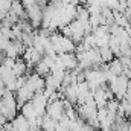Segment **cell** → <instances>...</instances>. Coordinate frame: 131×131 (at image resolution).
<instances>
[{
  "label": "cell",
  "instance_id": "13",
  "mask_svg": "<svg viewBox=\"0 0 131 131\" xmlns=\"http://www.w3.org/2000/svg\"><path fill=\"white\" fill-rule=\"evenodd\" d=\"M35 72H37L38 75H41V76H47V75L50 73V66L47 64L44 60H41L40 63L35 64Z\"/></svg>",
  "mask_w": 131,
  "mask_h": 131
},
{
  "label": "cell",
  "instance_id": "2",
  "mask_svg": "<svg viewBox=\"0 0 131 131\" xmlns=\"http://www.w3.org/2000/svg\"><path fill=\"white\" fill-rule=\"evenodd\" d=\"M57 63L61 64L64 69L67 70H73L79 66V61H78V57L76 53L73 52H69V53H58L57 55Z\"/></svg>",
  "mask_w": 131,
  "mask_h": 131
},
{
  "label": "cell",
  "instance_id": "3",
  "mask_svg": "<svg viewBox=\"0 0 131 131\" xmlns=\"http://www.w3.org/2000/svg\"><path fill=\"white\" fill-rule=\"evenodd\" d=\"M43 57H44V53H41L40 50H37L34 46L26 47V49H25V52H23V55H21V58L28 63L29 69H31L32 66H35L37 63H40V61L43 60Z\"/></svg>",
  "mask_w": 131,
  "mask_h": 131
},
{
  "label": "cell",
  "instance_id": "11",
  "mask_svg": "<svg viewBox=\"0 0 131 131\" xmlns=\"http://www.w3.org/2000/svg\"><path fill=\"white\" fill-rule=\"evenodd\" d=\"M108 67H110V70H111L116 76H119V75L124 73V64H122V61H121L119 58H114L113 61H110V63H108Z\"/></svg>",
  "mask_w": 131,
  "mask_h": 131
},
{
  "label": "cell",
  "instance_id": "12",
  "mask_svg": "<svg viewBox=\"0 0 131 131\" xmlns=\"http://www.w3.org/2000/svg\"><path fill=\"white\" fill-rule=\"evenodd\" d=\"M99 52H101V58H102V63H110V61H113L114 60V53H113V50L108 47V46H105V47H101L99 49Z\"/></svg>",
  "mask_w": 131,
  "mask_h": 131
},
{
  "label": "cell",
  "instance_id": "1",
  "mask_svg": "<svg viewBox=\"0 0 131 131\" xmlns=\"http://www.w3.org/2000/svg\"><path fill=\"white\" fill-rule=\"evenodd\" d=\"M46 114L50 116L55 121H60L66 114V107H64V99H55V101H49L47 108H46Z\"/></svg>",
  "mask_w": 131,
  "mask_h": 131
},
{
  "label": "cell",
  "instance_id": "14",
  "mask_svg": "<svg viewBox=\"0 0 131 131\" xmlns=\"http://www.w3.org/2000/svg\"><path fill=\"white\" fill-rule=\"evenodd\" d=\"M2 28H3V23H2V21H0V31H2Z\"/></svg>",
  "mask_w": 131,
  "mask_h": 131
},
{
  "label": "cell",
  "instance_id": "7",
  "mask_svg": "<svg viewBox=\"0 0 131 131\" xmlns=\"http://www.w3.org/2000/svg\"><path fill=\"white\" fill-rule=\"evenodd\" d=\"M44 79H46V90H49V92H57L63 87V79L52 75V73L44 76Z\"/></svg>",
  "mask_w": 131,
  "mask_h": 131
},
{
  "label": "cell",
  "instance_id": "8",
  "mask_svg": "<svg viewBox=\"0 0 131 131\" xmlns=\"http://www.w3.org/2000/svg\"><path fill=\"white\" fill-rule=\"evenodd\" d=\"M29 127H31L29 121L21 113L17 114L12 121V131H29Z\"/></svg>",
  "mask_w": 131,
  "mask_h": 131
},
{
  "label": "cell",
  "instance_id": "9",
  "mask_svg": "<svg viewBox=\"0 0 131 131\" xmlns=\"http://www.w3.org/2000/svg\"><path fill=\"white\" fill-rule=\"evenodd\" d=\"M12 70H14V73H15L17 76H21V75H26V73H28L29 66H28V63H26L23 58H17V60H15V64L12 66Z\"/></svg>",
  "mask_w": 131,
  "mask_h": 131
},
{
  "label": "cell",
  "instance_id": "4",
  "mask_svg": "<svg viewBox=\"0 0 131 131\" xmlns=\"http://www.w3.org/2000/svg\"><path fill=\"white\" fill-rule=\"evenodd\" d=\"M70 32H72V35H70V38L73 40V41H76V43H81L82 40H84V37L87 35V32H85V26L79 21V20H73L70 25Z\"/></svg>",
  "mask_w": 131,
  "mask_h": 131
},
{
  "label": "cell",
  "instance_id": "6",
  "mask_svg": "<svg viewBox=\"0 0 131 131\" xmlns=\"http://www.w3.org/2000/svg\"><path fill=\"white\" fill-rule=\"evenodd\" d=\"M20 113L29 121V124H34L35 122V119H37V116H38V113H37V110H35V107H34L32 101H29V102H25L21 107H20Z\"/></svg>",
  "mask_w": 131,
  "mask_h": 131
},
{
  "label": "cell",
  "instance_id": "5",
  "mask_svg": "<svg viewBox=\"0 0 131 131\" xmlns=\"http://www.w3.org/2000/svg\"><path fill=\"white\" fill-rule=\"evenodd\" d=\"M32 104L38 113V116H43L46 114V108H47V104H49V98L46 96L44 92L41 93H35V96L32 98Z\"/></svg>",
  "mask_w": 131,
  "mask_h": 131
},
{
  "label": "cell",
  "instance_id": "10",
  "mask_svg": "<svg viewBox=\"0 0 131 131\" xmlns=\"http://www.w3.org/2000/svg\"><path fill=\"white\" fill-rule=\"evenodd\" d=\"M57 125H58V121L52 119L47 114L43 116V122H41V130L43 131H55L57 130Z\"/></svg>",
  "mask_w": 131,
  "mask_h": 131
}]
</instances>
